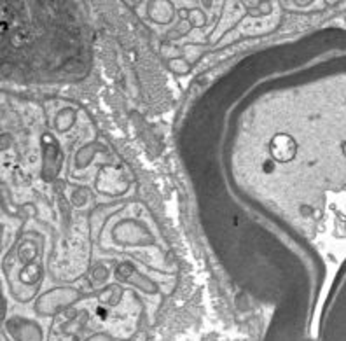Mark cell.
I'll return each instance as SVG.
<instances>
[{"label": "cell", "instance_id": "6da1fadb", "mask_svg": "<svg viewBox=\"0 0 346 341\" xmlns=\"http://www.w3.org/2000/svg\"><path fill=\"white\" fill-rule=\"evenodd\" d=\"M292 151H294V145L292 142L287 138V136H278V138L273 142V153L278 159H287L292 156Z\"/></svg>", "mask_w": 346, "mask_h": 341}]
</instances>
